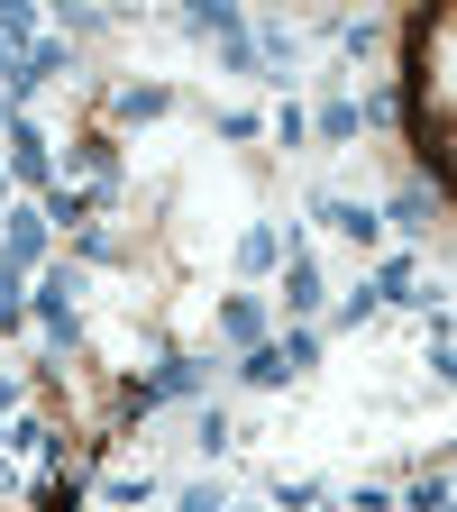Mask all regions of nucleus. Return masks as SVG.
Returning a JSON list of instances; mask_svg holds the SVG:
<instances>
[{"label":"nucleus","mask_w":457,"mask_h":512,"mask_svg":"<svg viewBox=\"0 0 457 512\" xmlns=\"http://www.w3.org/2000/svg\"><path fill=\"white\" fill-rule=\"evenodd\" d=\"M220 330H229V339H266V311H256V302H229Z\"/></svg>","instance_id":"9"},{"label":"nucleus","mask_w":457,"mask_h":512,"mask_svg":"<svg viewBox=\"0 0 457 512\" xmlns=\"http://www.w3.org/2000/svg\"><path fill=\"white\" fill-rule=\"evenodd\" d=\"M37 320H46V339H64V348L83 339V320H74V266H55V275L37 284Z\"/></svg>","instance_id":"1"},{"label":"nucleus","mask_w":457,"mask_h":512,"mask_svg":"<svg viewBox=\"0 0 457 512\" xmlns=\"http://www.w3.org/2000/svg\"><path fill=\"white\" fill-rule=\"evenodd\" d=\"M0 37H10V46H37V10H28V0H0Z\"/></svg>","instance_id":"7"},{"label":"nucleus","mask_w":457,"mask_h":512,"mask_svg":"<svg viewBox=\"0 0 457 512\" xmlns=\"http://www.w3.org/2000/svg\"><path fill=\"white\" fill-rule=\"evenodd\" d=\"M110 110H119V119H156V110H165V92H156V83H128Z\"/></svg>","instance_id":"8"},{"label":"nucleus","mask_w":457,"mask_h":512,"mask_svg":"<svg viewBox=\"0 0 457 512\" xmlns=\"http://www.w3.org/2000/svg\"><path fill=\"white\" fill-rule=\"evenodd\" d=\"M10 165H19V183H46L55 174V156H46V138H37L28 119H10Z\"/></svg>","instance_id":"2"},{"label":"nucleus","mask_w":457,"mask_h":512,"mask_svg":"<svg viewBox=\"0 0 457 512\" xmlns=\"http://www.w3.org/2000/svg\"><path fill=\"white\" fill-rule=\"evenodd\" d=\"M37 247H46V211H19V220H10V256H0V266H37Z\"/></svg>","instance_id":"5"},{"label":"nucleus","mask_w":457,"mask_h":512,"mask_svg":"<svg viewBox=\"0 0 457 512\" xmlns=\"http://www.w3.org/2000/svg\"><path fill=\"white\" fill-rule=\"evenodd\" d=\"M238 266H247V275H266V266H275V229H247V247H238Z\"/></svg>","instance_id":"10"},{"label":"nucleus","mask_w":457,"mask_h":512,"mask_svg":"<svg viewBox=\"0 0 457 512\" xmlns=\"http://www.w3.org/2000/svg\"><path fill=\"white\" fill-rule=\"evenodd\" d=\"M320 138H357V101H330V110H320Z\"/></svg>","instance_id":"11"},{"label":"nucleus","mask_w":457,"mask_h":512,"mask_svg":"<svg viewBox=\"0 0 457 512\" xmlns=\"http://www.w3.org/2000/svg\"><path fill=\"white\" fill-rule=\"evenodd\" d=\"M320 229H339V238H357V247H375V238H384V220H375V211H357V202H320Z\"/></svg>","instance_id":"3"},{"label":"nucleus","mask_w":457,"mask_h":512,"mask_svg":"<svg viewBox=\"0 0 457 512\" xmlns=\"http://www.w3.org/2000/svg\"><path fill=\"white\" fill-rule=\"evenodd\" d=\"M284 302H293V311L320 302V266H311V256H293V266H284Z\"/></svg>","instance_id":"6"},{"label":"nucleus","mask_w":457,"mask_h":512,"mask_svg":"<svg viewBox=\"0 0 457 512\" xmlns=\"http://www.w3.org/2000/svg\"><path fill=\"white\" fill-rule=\"evenodd\" d=\"M19 311H28V302H19V266H0V330H10Z\"/></svg>","instance_id":"12"},{"label":"nucleus","mask_w":457,"mask_h":512,"mask_svg":"<svg viewBox=\"0 0 457 512\" xmlns=\"http://www.w3.org/2000/svg\"><path fill=\"white\" fill-rule=\"evenodd\" d=\"M183 19H192V28H202V37H220V46H229V37H247V28H238V10H229V0H183Z\"/></svg>","instance_id":"4"}]
</instances>
